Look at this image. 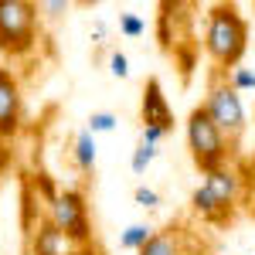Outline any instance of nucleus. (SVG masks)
Here are the masks:
<instances>
[{
    "mask_svg": "<svg viewBox=\"0 0 255 255\" xmlns=\"http://www.w3.org/2000/svg\"><path fill=\"white\" fill-rule=\"evenodd\" d=\"M249 34H252V27L235 3H211L208 7L201 44H204V55L215 65V72L228 75L232 68L242 65L245 51H249Z\"/></svg>",
    "mask_w": 255,
    "mask_h": 255,
    "instance_id": "f257e3e1",
    "label": "nucleus"
},
{
    "mask_svg": "<svg viewBox=\"0 0 255 255\" xmlns=\"http://www.w3.org/2000/svg\"><path fill=\"white\" fill-rule=\"evenodd\" d=\"M41 7L31 0H0V55L7 61L27 58L38 48Z\"/></svg>",
    "mask_w": 255,
    "mask_h": 255,
    "instance_id": "f03ea898",
    "label": "nucleus"
},
{
    "mask_svg": "<svg viewBox=\"0 0 255 255\" xmlns=\"http://www.w3.org/2000/svg\"><path fill=\"white\" fill-rule=\"evenodd\" d=\"M187 150H191V160L201 174H211V170H218V167H225L238 157L232 150V143L225 139V133L211 123L204 106H194L191 116H187Z\"/></svg>",
    "mask_w": 255,
    "mask_h": 255,
    "instance_id": "7ed1b4c3",
    "label": "nucleus"
},
{
    "mask_svg": "<svg viewBox=\"0 0 255 255\" xmlns=\"http://www.w3.org/2000/svg\"><path fill=\"white\" fill-rule=\"evenodd\" d=\"M201 106L208 109L211 123L225 133V139L232 143V150L238 153V143H242V136H245L249 116H245V102H242V96L228 85V75H225V72H211L208 96H204Z\"/></svg>",
    "mask_w": 255,
    "mask_h": 255,
    "instance_id": "20e7f679",
    "label": "nucleus"
},
{
    "mask_svg": "<svg viewBox=\"0 0 255 255\" xmlns=\"http://www.w3.org/2000/svg\"><path fill=\"white\" fill-rule=\"evenodd\" d=\"M48 218L55 221L61 235L72 245H89L92 238V211H89V197L82 187H65L58 191V197L48 204Z\"/></svg>",
    "mask_w": 255,
    "mask_h": 255,
    "instance_id": "39448f33",
    "label": "nucleus"
},
{
    "mask_svg": "<svg viewBox=\"0 0 255 255\" xmlns=\"http://www.w3.org/2000/svg\"><path fill=\"white\" fill-rule=\"evenodd\" d=\"M24 129V89L14 68L0 65V146H10Z\"/></svg>",
    "mask_w": 255,
    "mask_h": 255,
    "instance_id": "423d86ee",
    "label": "nucleus"
},
{
    "mask_svg": "<svg viewBox=\"0 0 255 255\" xmlns=\"http://www.w3.org/2000/svg\"><path fill=\"white\" fill-rule=\"evenodd\" d=\"M139 123H143V129H160V133H170V129H174V109H170V102H167V96H163L160 79L143 82Z\"/></svg>",
    "mask_w": 255,
    "mask_h": 255,
    "instance_id": "0eeeda50",
    "label": "nucleus"
},
{
    "mask_svg": "<svg viewBox=\"0 0 255 255\" xmlns=\"http://www.w3.org/2000/svg\"><path fill=\"white\" fill-rule=\"evenodd\" d=\"M204 187L228 215H235V204L242 201V191H245V177H242L238 167L225 163V167H218L211 174H204Z\"/></svg>",
    "mask_w": 255,
    "mask_h": 255,
    "instance_id": "6e6552de",
    "label": "nucleus"
},
{
    "mask_svg": "<svg viewBox=\"0 0 255 255\" xmlns=\"http://www.w3.org/2000/svg\"><path fill=\"white\" fill-rule=\"evenodd\" d=\"M68 249H72V242L55 228L48 211L27 228V255H68Z\"/></svg>",
    "mask_w": 255,
    "mask_h": 255,
    "instance_id": "1a4fd4ad",
    "label": "nucleus"
},
{
    "mask_svg": "<svg viewBox=\"0 0 255 255\" xmlns=\"http://www.w3.org/2000/svg\"><path fill=\"white\" fill-rule=\"evenodd\" d=\"M191 208H194V215H201L204 221H211V225H225V221L232 218L215 201V197L208 194V187H204V184H201V187H194V194H191Z\"/></svg>",
    "mask_w": 255,
    "mask_h": 255,
    "instance_id": "9d476101",
    "label": "nucleus"
},
{
    "mask_svg": "<svg viewBox=\"0 0 255 255\" xmlns=\"http://www.w3.org/2000/svg\"><path fill=\"white\" fill-rule=\"evenodd\" d=\"M136 255H184V245H180V235H177L174 225H170V228H163V232H153V238H150Z\"/></svg>",
    "mask_w": 255,
    "mask_h": 255,
    "instance_id": "9b49d317",
    "label": "nucleus"
},
{
    "mask_svg": "<svg viewBox=\"0 0 255 255\" xmlns=\"http://www.w3.org/2000/svg\"><path fill=\"white\" fill-rule=\"evenodd\" d=\"M72 160H75V167H79L82 174H92V170H96V136H92L89 129H82L79 136H75Z\"/></svg>",
    "mask_w": 255,
    "mask_h": 255,
    "instance_id": "f8f14e48",
    "label": "nucleus"
},
{
    "mask_svg": "<svg viewBox=\"0 0 255 255\" xmlns=\"http://www.w3.org/2000/svg\"><path fill=\"white\" fill-rule=\"evenodd\" d=\"M150 238H153V228L143 225V221H136V225H129V228L119 235V249H126V252H139Z\"/></svg>",
    "mask_w": 255,
    "mask_h": 255,
    "instance_id": "ddd939ff",
    "label": "nucleus"
},
{
    "mask_svg": "<svg viewBox=\"0 0 255 255\" xmlns=\"http://www.w3.org/2000/svg\"><path fill=\"white\" fill-rule=\"evenodd\" d=\"M153 157H157V146H153V143H143V139H139V143H136V150H133V160H129L133 174L143 177V174H146V167L153 163Z\"/></svg>",
    "mask_w": 255,
    "mask_h": 255,
    "instance_id": "4468645a",
    "label": "nucleus"
},
{
    "mask_svg": "<svg viewBox=\"0 0 255 255\" xmlns=\"http://www.w3.org/2000/svg\"><path fill=\"white\" fill-rule=\"evenodd\" d=\"M228 85L235 89L238 96H242V92H255V72L238 65V68H232V72H228Z\"/></svg>",
    "mask_w": 255,
    "mask_h": 255,
    "instance_id": "2eb2a0df",
    "label": "nucleus"
},
{
    "mask_svg": "<svg viewBox=\"0 0 255 255\" xmlns=\"http://www.w3.org/2000/svg\"><path fill=\"white\" fill-rule=\"evenodd\" d=\"M116 123H119V116H116V113H109V109L92 113V116H89V133H92V136H96V133H113Z\"/></svg>",
    "mask_w": 255,
    "mask_h": 255,
    "instance_id": "dca6fc26",
    "label": "nucleus"
},
{
    "mask_svg": "<svg viewBox=\"0 0 255 255\" xmlns=\"http://www.w3.org/2000/svg\"><path fill=\"white\" fill-rule=\"evenodd\" d=\"M119 31H123L126 38H139V34L146 31V24H143V17H136V14H119Z\"/></svg>",
    "mask_w": 255,
    "mask_h": 255,
    "instance_id": "f3484780",
    "label": "nucleus"
},
{
    "mask_svg": "<svg viewBox=\"0 0 255 255\" xmlns=\"http://www.w3.org/2000/svg\"><path fill=\"white\" fill-rule=\"evenodd\" d=\"M133 201H136L139 208H146V211H153V208H160V194L153 191V187H143V184H139L136 191H133Z\"/></svg>",
    "mask_w": 255,
    "mask_h": 255,
    "instance_id": "a211bd4d",
    "label": "nucleus"
},
{
    "mask_svg": "<svg viewBox=\"0 0 255 255\" xmlns=\"http://www.w3.org/2000/svg\"><path fill=\"white\" fill-rule=\"evenodd\" d=\"M109 72L116 75V79H129V58L123 55V51H109Z\"/></svg>",
    "mask_w": 255,
    "mask_h": 255,
    "instance_id": "6ab92c4d",
    "label": "nucleus"
},
{
    "mask_svg": "<svg viewBox=\"0 0 255 255\" xmlns=\"http://www.w3.org/2000/svg\"><path fill=\"white\" fill-rule=\"evenodd\" d=\"M68 255H106V252L99 249L96 242H89V245H72V249H68Z\"/></svg>",
    "mask_w": 255,
    "mask_h": 255,
    "instance_id": "aec40b11",
    "label": "nucleus"
},
{
    "mask_svg": "<svg viewBox=\"0 0 255 255\" xmlns=\"http://www.w3.org/2000/svg\"><path fill=\"white\" fill-rule=\"evenodd\" d=\"M163 136H167V133H160V129H139V139H143V143H153V146H160Z\"/></svg>",
    "mask_w": 255,
    "mask_h": 255,
    "instance_id": "412c9836",
    "label": "nucleus"
},
{
    "mask_svg": "<svg viewBox=\"0 0 255 255\" xmlns=\"http://www.w3.org/2000/svg\"><path fill=\"white\" fill-rule=\"evenodd\" d=\"M41 10H51V17H61V10H68V3H61V0H51V3H41Z\"/></svg>",
    "mask_w": 255,
    "mask_h": 255,
    "instance_id": "4be33fe9",
    "label": "nucleus"
},
{
    "mask_svg": "<svg viewBox=\"0 0 255 255\" xmlns=\"http://www.w3.org/2000/svg\"><path fill=\"white\" fill-rule=\"evenodd\" d=\"M252 167H255V146H252Z\"/></svg>",
    "mask_w": 255,
    "mask_h": 255,
    "instance_id": "5701e85b",
    "label": "nucleus"
}]
</instances>
